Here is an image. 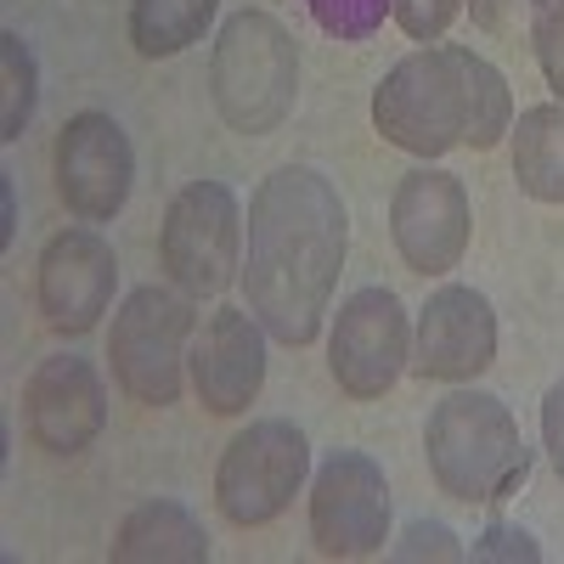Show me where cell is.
Returning <instances> with one entry per match:
<instances>
[{
  "label": "cell",
  "mask_w": 564,
  "mask_h": 564,
  "mask_svg": "<svg viewBox=\"0 0 564 564\" xmlns=\"http://www.w3.org/2000/svg\"><path fill=\"white\" fill-rule=\"evenodd\" d=\"M108 423V384L85 356H45L23 384V430L40 452L79 457Z\"/></svg>",
  "instance_id": "cell-13"
},
{
  "label": "cell",
  "mask_w": 564,
  "mask_h": 564,
  "mask_svg": "<svg viewBox=\"0 0 564 564\" xmlns=\"http://www.w3.org/2000/svg\"><path fill=\"white\" fill-rule=\"evenodd\" d=\"M215 12H220V0H130V45L148 63L181 57L186 45L204 40Z\"/></svg>",
  "instance_id": "cell-18"
},
{
  "label": "cell",
  "mask_w": 564,
  "mask_h": 564,
  "mask_svg": "<svg viewBox=\"0 0 564 564\" xmlns=\"http://www.w3.org/2000/svg\"><path fill=\"white\" fill-rule=\"evenodd\" d=\"M193 294L181 289H135L108 334V361H113V384L135 406H175L181 395V367H186V339H193Z\"/></svg>",
  "instance_id": "cell-6"
},
{
  "label": "cell",
  "mask_w": 564,
  "mask_h": 564,
  "mask_svg": "<svg viewBox=\"0 0 564 564\" xmlns=\"http://www.w3.org/2000/svg\"><path fill=\"white\" fill-rule=\"evenodd\" d=\"M395 558H463V547L446 525L417 520V525H406V542L395 547Z\"/></svg>",
  "instance_id": "cell-24"
},
{
  "label": "cell",
  "mask_w": 564,
  "mask_h": 564,
  "mask_svg": "<svg viewBox=\"0 0 564 564\" xmlns=\"http://www.w3.org/2000/svg\"><path fill=\"white\" fill-rule=\"evenodd\" d=\"M0 198H7V226H0V249H12V231H18V204H12V175L0 170Z\"/></svg>",
  "instance_id": "cell-26"
},
{
  "label": "cell",
  "mask_w": 564,
  "mask_h": 564,
  "mask_svg": "<svg viewBox=\"0 0 564 564\" xmlns=\"http://www.w3.org/2000/svg\"><path fill=\"white\" fill-rule=\"evenodd\" d=\"M468 558H480V564H486V558L536 564V558H542V547H536V542H531V536H525L520 525H502V520H497V525H486V531L475 536V553H468Z\"/></svg>",
  "instance_id": "cell-23"
},
{
  "label": "cell",
  "mask_w": 564,
  "mask_h": 564,
  "mask_svg": "<svg viewBox=\"0 0 564 564\" xmlns=\"http://www.w3.org/2000/svg\"><path fill=\"white\" fill-rule=\"evenodd\" d=\"M463 12V0H390V18L401 23L406 40L417 45H435Z\"/></svg>",
  "instance_id": "cell-22"
},
{
  "label": "cell",
  "mask_w": 564,
  "mask_h": 564,
  "mask_svg": "<svg viewBox=\"0 0 564 564\" xmlns=\"http://www.w3.org/2000/svg\"><path fill=\"white\" fill-rule=\"evenodd\" d=\"M193 390L204 412L238 417L260 401L265 390V327L254 311L220 305L193 345Z\"/></svg>",
  "instance_id": "cell-15"
},
{
  "label": "cell",
  "mask_w": 564,
  "mask_h": 564,
  "mask_svg": "<svg viewBox=\"0 0 564 564\" xmlns=\"http://www.w3.org/2000/svg\"><path fill=\"white\" fill-rule=\"evenodd\" d=\"M423 457L441 497L468 508L508 502L531 475L520 423L491 390H452L423 423Z\"/></svg>",
  "instance_id": "cell-3"
},
{
  "label": "cell",
  "mask_w": 564,
  "mask_h": 564,
  "mask_svg": "<svg viewBox=\"0 0 564 564\" xmlns=\"http://www.w3.org/2000/svg\"><path fill=\"white\" fill-rule=\"evenodd\" d=\"M311 542L322 558H367L390 542V486L367 452H334L316 468Z\"/></svg>",
  "instance_id": "cell-10"
},
{
  "label": "cell",
  "mask_w": 564,
  "mask_h": 564,
  "mask_svg": "<svg viewBox=\"0 0 564 564\" xmlns=\"http://www.w3.org/2000/svg\"><path fill=\"white\" fill-rule=\"evenodd\" d=\"M350 249V215L339 186L311 164H282L249 198L243 294L260 327L282 345H311L334 305Z\"/></svg>",
  "instance_id": "cell-1"
},
{
  "label": "cell",
  "mask_w": 564,
  "mask_h": 564,
  "mask_svg": "<svg viewBox=\"0 0 564 564\" xmlns=\"http://www.w3.org/2000/svg\"><path fill=\"white\" fill-rule=\"evenodd\" d=\"M113 564H209V536L193 520V508L153 497L124 513L113 536Z\"/></svg>",
  "instance_id": "cell-16"
},
{
  "label": "cell",
  "mask_w": 564,
  "mask_h": 564,
  "mask_svg": "<svg viewBox=\"0 0 564 564\" xmlns=\"http://www.w3.org/2000/svg\"><path fill=\"white\" fill-rule=\"evenodd\" d=\"M311 475V441L300 423L289 417H254L249 430H238L220 452L215 468V508L231 525H271L282 508L300 497Z\"/></svg>",
  "instance_id": "cell-7"
},
{
  "label": "cell",
  "mask_w": 564,
  "mask_h": 564,
  "mask_svg": "<svg viewBox=\"0 0 564 564\" xmlns=\"http://www.w3.org/2000/svg\"><path fill=\"white\" fill-rule=\"evenodd\" d=\"M513 181L536 204H564V102H536L513 119Z\"/></svg>",
  "instance_id": "cell-17"
},
{
  "label": "cell",
  "mask_w": 564,
  "mask_h": 564,
  "mask_svg": "<svg viewBox=\"0 0 564 564\" xmlns=\"http://www.w3.org/2000/svg\"><path fill=\"white\" fill-rule=\"evenodd\" d=\"M209 97H215V113L238 135H271L294 113V97H300L294 34L271 12H231L215 34Z\"/></svg>",
  "instance_id": "cell-4"
},
{
  "label": "cell",
  "mask_w": 564,
  "mask_h": 564,
  "mask_svg": "<svg viewBox=\"0 0 564 564\" xmlns=\"http://www.w3.org/2000/svg\"><path fill=\"white\" fill-rule=\"evenodd\" d=\"M536 7H547V0H536Z\"/></svg>",
  "instance_id": "cell-28"
},
{
  "label": "cell",
  "mask_w": 564,
  "mask_h": 564,
  "mask_svg": "<svg viewBox=\"0 0 564 564\" xmlns=\"http://www.w3.org/2000/svg\"><path fill=\"white\" fill-rule=\"evenodd\" d=\"M57 198L74 220L85 226H102L130 204V186H135V153H130V135L113 113L102 108H85L57 130Z\"/></svg>",
  "instance_id": "cell-9"
},
{
  "label": "cell",
  "mask_w": 564,
  "mask_h": 564,
  "mask_svg": "<svg viewBox=\"0 0 564 564\" xmlns=\"http://www.w3.org/2000/svg\"><path fill=\"white\" fill-rule=\"evenodd\" d=\"M468 231H475V215H468V193L452 170L417 164L395 181L390 238L417 276L457 271V260L468 254Z\"/></svg>",
  "instance_id": "cell-11"
},
{
  "label": "cell",
  "mask_w": 564,
  "mask_h": 564,
  "mask_svg": "<svg viewBox=\"0 0 564 564\" xmlns=\"http://www.w3.org/2000/svg\"><path fill=\"white\" fill-rule=\"evenodd\" d=\"M0 141H18L23 124L34 119V102H40V68H34V52L23 45L18 29L0 34Z\"/></svg>",
  "instance_id": "cell-19"
},
{
  "label": "cell",
  "mask_w": 564,
  "mask_h": 564,
  "mask_svg": "<svg viewBox=\"0 0 564 564\" xmlns=\"http://www.w3.org/2000/svg\"><path fill=\"white\" fill-rule=\"evenodd\" d=\"M311 18L322 34H334V40H367L372 29L384 23L390 12V0H305Z\"/></svg>",
  "instance_id": "cell-20"
},
{
  "label": "cell",
  "mask_w": 564,
  "mask_h": 564,
  "mask_svg": "<svg viewBox=\"0 0 564 564\" xmlns=\"http://www.w3.org/2000/svg\"><path fill=\"white\" fill-rule=\"evenodd\" d=\"M372 124L412 159H446L452 148L491 153L513 130V97L497 63L468 45H417L372 90Z\"/></svg>",
  "instance_id": "cell-2"
},
{
  "label": "cell",
  "mask_w": 564,
  "mask_h": 564,
  "mask_svg": "<svg viewBox=\"0 0 564 564\" xmlns=\"http://www.w3.org/2000/svg\"><path fill=\"white\" fill-rule=\"evenodd\" d=\"M542 446L553 457V475L564 480V379L542 395Z\"/></svg>",
  "instance_id": "cell-25"
},
{
  "label": "cell",
  "mask_w": 564,
  "mask_h": 564,
  "mask_svg": "<svg viewBox=\"0 0 564 564\" xmlns=\"http://www.w3.org/2000/svg\"><path fill=\"white\" fill-rule=\"evenodd\" d=\"M531 45H536V63H542L547 90L564 102V0H547V7H536Z\"/></svg>",
  "instance_id": "cell-21"
},
{
  "label": "cell",
  "mask_w": 564,
  "mask_h": 564,
  "mask_svg": "<svg viewBox=\"0 0 564 564\" xmlns=\"http://www.w3.org/2000/svg\"><path fill=\"white\" fill-rule=\"evenodd\" d=\"M468 7H475L480 29H502V7H508V0H468Z\"/></svg>",
  "instance_id": "cell-27"
},
{
  "label": "cell",
  "mask_w": 564,
  "mask_h": 564,
  "mask_svg": "<svg viewBox=\"0 0 564 564\" xmlns=\"http://www.w3.org/2000/svg\"><path fill=\"white\" fill-rule=\"evenodd\" d=\"M497 361V311L480 289H446L430 294V305L417 311V334H412V367L417 379L435 384H468Z\"/></svg>",
  "instance_id": "cell-14"
},
{
  "label": "cell",
  "mask_w": 564,
  "mask_h": 564,
  "mask_svg": "<svg viewBox=\"0 0 564 564\" xmlns=\"http://www.w3.org/2000/svg\"><path fill=\"white\" fill-rule=\"evenodd\" d=\"M113 289H119V254L102 231L68 226L40 249L34 300H40V316L52 334H63V339L90 334V327L108 316Z\"/></svg>",
  "instance_id": "cell-12"
},
{
  "label": "cell",
  "mask_w": 564,
  "mask_h": 564,
  "mask_svg": "<svg viewBox=\"0 0 564 564\" xmlns=\"http://www.w3.org/2000/svg\"><path fill=\"white\" fill-rule=\"evenodd\" d=\"M327 367L350 401H379L412 367V322L390 289H356L327 334Z\"/></svg>",
  "instance_id": "cell-8"
},
{
  "label": "cell",
  "mask_w": 564,
  "mask_h": 564,
  "mask_svg": "<svg viewBox=\"0 0 564 564\" xmlns=\"http://www.w3.org/2000/svg\"><path fill=\"white\" fill-rule=\"evenodd\" d=\"M159 265L181 294L215 300L243 276V209L226 181H186L159 226Z\"/></svg>",
  "instance_id": "cell-5"
}]
</instances>
